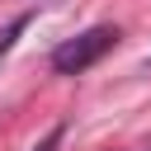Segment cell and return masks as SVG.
I'll return each mask as SVG.
<instances>
[{
	"label": "cell",
	"mask_w": 151,
	"mask_h": 151,
	"mask_svg": "<svg viewBox=\"0 0 151 151\" xmlns=\"http://www.w3.org/2000/svg\"><path fill=\"white\" fill-rule=\"evenodd\" d=\"M146 71H151V57H146Z\"/></svg>",
	"instance_id": "4"
},
{
	"label": "cell",
	"mask_w": 151,
	"mask_h": 151,
	"mask_svg": "<svg viewBox=\"0 0 151 151\" xmlns=\"http://www.w3.org/2000/svg\"><path fill=\"white\" fill-rule=\"evenodd\" d=\"M146 151H151V146H146Z\"/></svg>",
	"instance_id": "5"
},
{
	"label": "cell",
	"mask_w": 151,
	"mask_h": 151,
	"mask_svg": "<svg viewBox=\"0 0 151 151\" xmlns=\"http://www.w3.org/2000/svg\"><path fill=\"white\" fill-rule=\"evenodd\" d=\"M24 24H28V14H19V19H14V24H9V28H5V38H0V57H5V52H9V47H14V38H19V33H24Z\"/></svg>",
	"instance_id": "2"
},
{
	"label": "cell",
	"mask_w": 151,
	"mask_h": 151,
	"mask_svg": "<svg viewBox=\"0 0 151 151\" xmlns=\"http://www.w3.org/2000/svg\"><path fill=\"white\" fill-rule=\"evenodd\" d=\"M57 142H61V127H52V132H47V137H42L33 151H57Z\"/></svg>",
	"instance_id": "3"
},
{
	"label": "cell",
	"mask_w": 151,
	"mask_h": 151,
	"mask_svg": "<svg viewBox=\"0 0 151 151\" xmlns=\"http://www.w3.org/2000/svg\"><path fill=\"white\" fill-rule=\"evenodd\" d=\"M113 42H118V28H113V24H94V28H85L80 38H66V42L52 52V71H57V76H80V71H90Z\"/></svg>",
	"instance_id": "1"
}]
</instances>
